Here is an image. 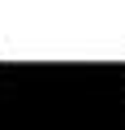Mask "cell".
<instances>
[{
  "instance_id": "1",
  "label": "cell",
  "mask_w": 125,
  "mask_h": 130,
  "mask_svg": "<svg viewBox=\"0 0 125 130\" xmlns=\"http://www.w3.org/2000/svg\"><path fill=\"white\" fill-rule=\"evenodd\" d=\"M0 130H125V61H0Z\"/></svg>"
}]
</instances>
